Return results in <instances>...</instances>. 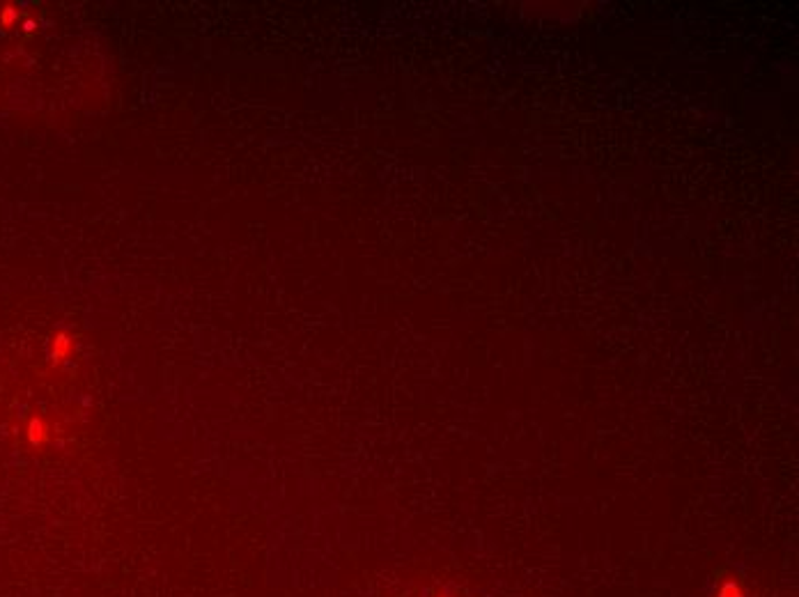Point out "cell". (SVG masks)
<instances>
[{
	"mask_svg": "<svg viewBox=\"0 0 799 597\" xmlns=\"http://www.w3.org/2000/svg\"><path fill=\"white\" fill-rule=\"evenodd\" d=\"M73 349H76V343H73V338L67 333V331H58V333L53 336L51 347H49L51 365H53V367H58V365H62V363H67L69 358L73 356Z\"/></svg>",
	"mask_w": 799,
	"mask_h": 597,
	"instance_id": "cell-1",
	"label": "cell"
},
{
	"mask_svg": "<svg viewBox=\"0 0 799 597\" xmlns=\"http://www.w3.org/2000/svg\"><path fill=\"white\" fill-rule=\"evenodd\" d=\"M25 439H28V444L35 446V448L46 446V444H49V439H51L49 422H46L44 418H40V416H32L30 420L25 422Z\"/></svg>",
	"mask_w": 799,
	"mask_h": 597,
	"instance_id": "cell-2",
	"label": "cell"
},
{
	"mask_svg": "<svg viewBox=\"0 0 799 597\" xmlns=\"http://www.w3.org/2000/svg\"><path fill=\"white\" fill-rule=\"evenodd\" d=\"M716 597H747V595H744V588L738 581H726V584H721Z\"/></svg>",
	"mask_w": 799,
	"mask_h": 597,
	"instance_id": "cell-3",
	"label": "cell"
},
{
	"mask_svg": "<svg viewBox=\"0 0 799 597\" xmlns=\"http://www.w3.org/2000/svg\"><path fill=\"white\" fill-rule=\"evenodd\" d=\"M18 21V9L14 5H5L0 9V25L3 28H12Z\"/></svg>",
	"mask_w": 799,
	"mask_h": 597,
	"instance_id": "cell-4",
	"label": "cell"
},
{
	"mask_svg": "<svg viewBox=\"0 0 799 597\" xmlns=\"http://www.w3.org/2000/svg\"><path fill=\"white\" fill-rule=\"evenodd\" d=\"M25 30H28V32H32V30H35V21H25Z\"/></svg>",
	"mask_w": 799,
	"mask_h": 597,
	"instance_id": "cell-5",
	"label": "cell"
}]
</instances>
